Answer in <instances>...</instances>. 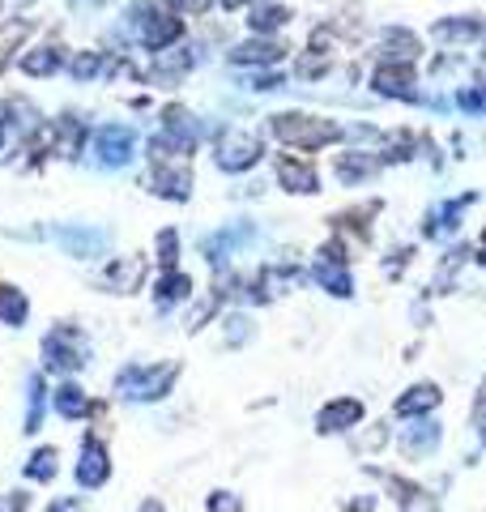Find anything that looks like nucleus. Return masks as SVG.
<instances>
[{
	"label": "nucleus",
	"instance_id": "aec40b11",
	"mask_svg": "<svg viewBox=\"0 0 486 512\" xmlns=\"http://www.w3.org/2000/svg\"><path fill=\"white\" fill-rule=\"evenodd\" d=\"M282 56H286V47L273 39H261V35L231 47V64H278Z\"/></svg>",
	"mask_w": 486,
	"mask_h": 512
},
{
	"label": "nucleus",
	"instance_id": "f704fd0d",
	"mask_svg": "<svg viewBox=\"0 0 486 512\" xmlns=\"http://www.w3.org/2000/svg\"><path fill=\"white\" fill-rule=\"evenodd\" d=\"M222 325H226V346H243L252 338V320L248 316H226Z\"/></svg>",
	"mask_w": 486,
	"mask_h": 512
},
{
	"label": "nucleus",
	"instance_id": "39448f33",
	"mask_svg": "<svg viewBox=\"0 0 486 512\" xmlns=\"http://www.w3.org/2000/svg\"><path fill=\"white\" fill-rule=\"evenodd\" d=\"M261 154H265L261 137L248 133V128H222L218 141H214V163H218V171H226V175L252 171L256 163H261Z\"/></svg>",
	"mask_w": 486,
	"mask_h": 512
},
{
	"label": "nucleus",
	"instance_id": "6e6552de",
	"mask_svg": "<svg viewBox=\"0 0 486 512\" xmlns=\"http://www.w3.org/2000/svg\"><path fill=\"white\" fill-rule=\"evenodd\" d=\"M52 235L64 252L77 256V261H94V256H103L111 248V231L90 227V222H64V227H56Z\"/></svg>",
	"mask_w": 486,
	"mask_h": 512
},
{
	"label": "nucleus",
	"instance_id": "a211bd4d",
	"mask_svg": "<svg viewBox=\"0 0 486 512\" xmlns=\"http://www.w3.org/2000/svg\"><path fill=\"white\" fill-rule=\"evenodd\" d=\"M333 171H337V180L342 184H363V180H371V175L380 171V158H371L367 150H350V154H337Z\"/></svg>",
	"mask_w": 486,
	"mask_h": 512
},
{
	"label": "nucleus",
	"instance_id": "5701e85b",
	"mask_svg": "<svg viewBox=\"0 0 486 512\" xmlns=\"http://www.w3.org/2000/svg\"><path fill=\"white\" fill-rule=\"evenodd\" d=\"M440 448V423H418L401 431V453L405 457H427Z\"/></svg>",
	"mask_w": 486,
	"mask_h": 512
},
{
	"label": "nucleus",
	"instance_id": "c85d7f7f",
	"mask_svg": "<svg viewBox=\"0 0 486 512\" xmlns=\"http://www.w3.org/2000/svg\"><path fill=\"white\" fill-rule=\"evenodd\" d=\"M290 22V9H282V5H256L252 9V18H248V26H252V35H273V30H282Z\"/></svg>",
	"mask_w": 486,
	"mask_h": 512
},
{
	"label": "nucleus",
	"instance_id": "dca6fc26",
	"mask_svg": "<svg viewBox=\"0 0 486 512\" xmlns=\"http://www.w3.org/2000/svg\"><path fill=\"white\" fill-rule=\"evenodd\" d=\"M278 184L286 192H295V197H312V192H320V175L312 163H303V158H278Z\"/></svg>",
	"mask_w": 486,
	"mask_h": 512
},
{
	"label": "nucleus",
	"instance_id": "a19ab883",
	"mask_svg": "<svg viewBox=\"0 0 486 512\" xmlns=\"http://www.w3.org/2000/svg\"><path fill=\"white\" fill-rule=\"evenodd\" d=\"M43 512H86V504H81L77 495H56V500L47 504Z\"/></svg>",
	"mask_w": 486,
	"mask_h": 512
},
{
	"label": "nucleus",
	"instance_id": "473e14b6",
	"mask_svg": "<svg viewBox=\"0 0 486 512\" xmlns=\"http://www.w3.org/2000/svg\"><path fill=\"white\" fill-rule=\"evenodd\" d=\"M154 248H158V265L162 269H175V261H180V231H171V227L158 231V244Z\"/></svg>",
	"mask_w": 486,
	"mask_h": 512
},
{
	"label": "nucleus",
	"instance_id": "0eeeda50",
	"mask_svg": "<svg viewBox=\"0 0 486 512\" xmlns=\"http://www.w3.org/2000/svg\"><path fill=\"white\" fill-rule=\"evenodd\" d=\"M73 478H77V487H81V491H99V487H107V478H111V453H107V444L94 436V431H86V436H81Z\"/></svg>",
	"mask_w": 486,
	"mask_h": 512
},
{
	"label": "nucleus",
	"instance_id": "2eb2a0df",
	"mask_svg": "<svg viewBox=\"0 0 486 512\" xmlns=\"http://www.w3.org/2000/svg\"><path fill=\"white\" fill-rule=\"evenodd\" d=\"M371 86H376V94H384V99H414V69L388 60L371 73Z\"/></svg>",
	"mask_w": 486,
	"mask_h": 512
},
{
	"label": "nucleus",
	"instance_id": "20e7f679",
	"mask_svg": "<svg viewBox=\"0 0 486 512\" xmlns=\"http://www.w3.org/2000/svg\"><path fill=\"white\" fill-rule=\"evenodd\" d=\"M90 363V342L86 333L77 325H52L43 338V367L56 376H69V372H81Z\"/></svg>",
	"mask_w": 486,
	"mask_h": 512
},
{
	"label": "nucleus",
	"instance_id": "7ed1b4c3",
	"mask_svg": "<svg viewBox=\"0 0 486 512\" xmlns=\"http://www.w3.org/2000/svg\"><path fill=\"white\" fill-rule=\"evenodd\" d=\"M269 128L282 146H295V150H324L342 137V124L320 120V116H303V111H282V116L269 120Z\"/></svg>",
	"mask_w": 486,
	"mask_h": 512
},
{
	"label": "nucleus",
	"instance_id": "49530a36",
	"mask_svg": "<svg viewBox=\"0 0 486 512\" xmlns=\"http://www.w3.org/2000/svg\"><path fill=\"white\" fill-rule=\"evenodd\" d=\"M137 512H167V508H162V504H158V500H145V504H141V508H137Z\"/></svg>",
	"mask_w": 486,
	"mask_h": 512
},
{
	"label": "nucleus",
	"instance_id": "393cba45",
	"mask_svg": "<svg viewBox=\"0 0 486 512\" xmlns=\"http://www.w3.org/2000/svg\"><path fill=\"white\" fill-rule=\"evenodd\" d=\"M56 470H60V448H56V444L35 448V453H30V461H26V478H30V483H52Z\"/></svg>",
	"mask_w": 486,
	"mask_h": 512
},
{
	"label": "nucleus",
	"instance_id": "4468645a",
	"mask_svg": "<svg viewBox=\"0 0 486 512\" xmlns=\"http://www.w3.org/2000/svg\"><path fill=\"white\" fill-rule=\"evenodd\" d=\"M64 60H69V52H64L60 43H35L18 56V69L26 77H56L64 69Z\"/></svg>",
	"mask_w": 486,
	"mask_h": 512
},
{
	"label": "nucleus",
	"instance_id": "de8ad7c7",
	"mask_svg": "<svg viewBox=\"0 0 486 512\" xmlns=\"http://www.w3.org/2000/svg\"><path fill=\"white\" fill-rule=\"evenodd\" d=\"M0 146H5V128H0Z\"/></svg>",
	"mask_w": 486,
	"mask_h": 512
},
{
	"label": "nucleus",
	"instance_id": "2f4dec72",
	"mask_svg": "<svg viewBox=\"0 0 486 512\" xmlns=\"http://www.w3.org/2000/svg\"><path fill=\"white\" fill-rule=\"evenodd\" d=\"M69 73L77 77V82H94V77L103 73V52H77L69 60Z\"/></svg>",
	"mask_w": 486,
	"mask_h": 512
},
{
	"label": "nucleus",
	"instance_id": "f257e3e1",
	"mask_svg": "<svg viewBox=\"0 0 486 512\" xmlns=\"http://www.w3.org/2000/svg\"><path fill=\"white\" fill-rule=\"evenodd\" d=\"M124 30H133L137 43L145 52H167L171 43L184 39V18L167 5H158V0H137L133 9L124 13Z\"/></svg>",
	"mask_w": 486,
	"mask_h": 512
},
{
	"label": "nucleus",
	"instance_id": "4c0bfd02",
	"mask_svg": "<svg viewBox=\"0 0 486 512\" xmlns=\"http://www.w3.org/2000/svg\"><path fill=\"white\" fill-rule=\"evenodd\" d=\"M205 512H243V500L235 491H214L205 500Z\"/></svg>",
	"mask_w": 486,
	"mask_h": 512
},
{
	"label": "nucleus",
	"instance_id": "cd10ccee",
	"mask_svg": "<svg viewBox=\"0 0 486 512\" xmlns=\"http://www.w3.org/2000/svg\"><path fill=\"white\" fill-rule=\"evenodd\" d=\"M43 406H47V384L39 372H30V380H26V427L22 431H39Z\"/></svg>",
	"mask_w": 486,
	"mask_h": 512
},
{
	"label": "nucleus",
	"instance_id": "9d476101",
	"mask_svg": "<svg viewBox=\"0 0 486 512\" xmlns=\"http://www.w3.org/2000/svg\"><path fill=\"white\" fill-rule=\"evenodd\" d=\"M363 402L359 397H333L329 406H320L316 414V431L320 436H333V431H350V427H359L363 423Z\"/></svg>",
	"mask_w": 486,
	"mask_h": 512
},
{
	"label": "nucleus",
	"instance_id": "a878e982",
	"mask_svg": "<svg viewBox=\"0 0 486 512\" xmlns=\"http://www.w3.org/2000/svg\"><path fill=\"white\" fill-rule=\"evenodd\" d=\"M192 64H197V56L192 52H175V56H167V52H158V60H154V69H150V77L154 82H162V86H171L175 77H184Z\"/></svg>",
	"mask_w": 486,
	"mask_h": 512
},
{
	"label": "nucleus",
	"instance_id": "c03bdc74",
	"mask_svg": "<svg viewBox=\"0 0 486 512\" xmlns=\"http://www.w3.org/2000/svg\"><path fill=\"white\" fill-rule=\"evenodd\" d=\"M474 419H478V423L486 419V380H482V393H478V402H474Z\"/></svg>",
	"mask_w": 486,
	"mask_h": 512
},
{
	"label": "nucleus",
	"instance_id": "09e8293b",
	"mask_svg": "<svg viewBox=\"0 0 486 512\" xmlns=\"http://www.w3.org/2000/svg\"><path fill=\"white\" fill-rule=\"evenodd\" d=\"M482 248H486V239H482Z\"/></svg>",
	"mask_w": 486,
	"mask_h": 512
},
{
	"label": "nucleus",
	"instance_id": "a18cd8bd",
	"mask_svg": "<svg viewBox=\"0 0 486 512\" xmlns=\"http://www.w3.org/2000/svg\"><path fill=\"white\" fill-rule=\"evenodd\" d=\"M222 9H243V5H256V0H218Z\"/></svg>",
	"mask_w": 486,
	"mask_h": 512
},
{
	"label": "nucleus",
	"instance_id": "7c9ffc66",
	"mask_svg": "<svg viewBox=\"0 0 486 512\" xmlns=\"http://www.w3.org/2000/svg\"><path fill=\"white\" fill-rule=\"evenodd\" d=\"M474 35H482V22H478V18H448V22H435V39H444V43H452V39H474Z\"/></svg>",
	"mask_w": 486,
	"mask_h": 512
},
{
	"label": "nucleus",
	"instance_id": "bb28decb",
	"mask_svg": "<svg viewBox=\"0 0 486 512\" xmlns=\"http://www.w3.org/2000/svg\"><path fill=\"white\" fill-rule=\"evenodd\" d=\"M30 316V299L18 291V286H0V320L13 329H22Z\"/></svg>",
	"mask_w": 486,
	"mask_h": 512
},
{
	"label": "nucleus",
	"instance_id": "58836bf2",
	"mask_svg": "<svg viewBox=\"0 0 486 512\" xmlns=\"http://www.w3.org/2000/svg\"><path fill=\"white\" fill-rule=\"evenodd\" d=\"M30 495L26 491H0V512H26Z\"/></svg>",
	"mask_w": 486,
	"mask_h": 512
},
{
	"label": "nucleus",
	"instance_id": "f3484780",
	"mask_svg": "<svg viewBox=\"0 0 486 512\" xmlns=\"http://www.w3.org/2000/svg\"><path fill=\"white\" fill-rule=\"evenodd\" d=\"M192 295V278L184 274V269H162V278L154 286V303H158V312H171L175 303H184Z\"/></svg>",
	"mask_w": 486,
	"mask_h": 512
},
{
	"label": "nucleus",
	"instance_id": "37998d69",
	"mask_svg": "<svg viewBox=\"0 0 486 512\" xmlns=\"http://www.w3.org/2000/svg\"><path fill=\"white\" fill-rule=\"evenodd\" d=\"M175 9L180 13H209V5H214V0H171Z\"/></svg>",
	"mask_w": 486,
	"mask_h": 512
},
{
	"label": "nucleus",
	"instance_id": "e433bc0d",
	"mask_svg": "<svg viewBox=\"0 0 486 512\" xmlns=\"http://www.w3.org/2000/svg\"><path fill=\"white\" fill-rule=\"evenodd\" d=\"M457 103L469 111V116H486V86H465L457 94Z\"/></svg>",
	"mask_w": 486,
	"mask_h": 512
},
{
	"label": "nucleus",
	"instance_id": "423d86ee",
	"mask_svg": "<svg viewBox=\"0 0 486 512\" xmlns=\"http://www.w3.org/2000/svg\"><path fill=\"white\" fill-rule=\"evenodd\" d=\"M137 154V133L128 124H103L99 133H94V163L103 171H120L133 163Z\"/></svg>",
	"mask_w": 486,
	"mask_h": 512
},
{
	"label": "nucleus",
	"instance_id": "ea45409f",
	"mask_svg": "<svg viewBox=\"0 0 486 512\" xmlns=\"http://www.w3.org/2000/svg\"><path fill=\"white\" fill-rule=\"evenodd\" d=\"M410 146H414L410 137H393V141H388V146H384V163H397V158H410Z\"/></svg>",
	"mask_w": 486,
	"mask_h": 512
},
{
	"label": "nucleus",
	"instance_id": "1a4fd4ad",
	"mask_svg": "<svg viewBox=\"0 0 486 512\" xmlns=\"http://www.w3.org/2000/svg\"><path fill=\"white\" fill-rule=\"evenodd\" d=\"M252 239H256L252 222H235V227H222L218 235H205V239H201V252H205L209 265H226L243 244H252Z\"/></svg>",
	"mask_w": 486,
	"mask_h": 512
},
{
	"label": "nucleus",
	"instance_id": "ddd939ff",
	"mask_svg": "<svg viewBox=\"0 0 486 512\" xmlns=\"http://www.w3.org/2000/svg\"><path fill=\"white\" fill-rule=\"evenodd\" d=\"M47 141H52V150L60 158H81V146H86V120L73 116V111H64V116H56L52 133H47Z\"/></svg>",
	"mask_w": 486,
	"mask_h": 512
},
{
	"label": "nucleus",
	"instance_id": "9b49d317",
	"mask_svg": "<svg viewBox=\"0 0 486 512\" xmlns=\"http://www.w3.org/2000/svg\"><path fill=\"white\" fill-rule=\"evenodd\" d=\"M141 282H145V256H116L103 269V286L111 295H133L141 291Z\"/></svg>",
	"mask_w": 486,
	"mask_h": 512
},
{
	"label": "nucleus",
	"instance_id": "f8f14e48",
	"mask_svg": "<svg viewBox=\"0 0 486 512\" xmlns=\"http://www.w3.org/2000/svg\"><path fill=\"white\" fill-rule=\"evenodd\" d=\"M150 188L167 201H188L192 197V171L184 163H154L150 171Z\"/></svg>",
	"mask_w": 486,
	"mask_h": 512
},
{
	"label": "nucleus",
	"instance_id": "4be33fe9",
	"mask_svg": "<svg viewBox=\"0 0 486 512\" xmlns=\"http://www.w3.org/2000/svg\"><path fill=\"white\" fill-rule=\"evenodd\" d=\"M312 274H316V282H320L329 295H337V299H350V295H354V282H350V274H346V261H329V256H320Z\"/></svg>",
	"mask_w": 486,
	"mask_h": 512
},
{
	"label": "nucleus",
	"instance_id": "79ce46f5",
	"mask_svg": "<svg viewBox=\"0 0 486 512\" xmlns=\"http://www.w3.org/2000/svg\"><path fill=\"white\" fill-rule=\"evenodd\" d=\"M248 90H261V94L265 90H282V77L278 73H256L252 82H248Z\"/></svg>",
	"mask_w": 486,
	"mask_h": 512
},
{
	"label": "nucleus",
	"instance_id": "c756f323",
	"mask_svg": "<svg viewBox=\"0 0 486 512\" xmlns=\"http://www.w3.org/2000/svg\"><path fill=\"white\" fill-rule=\"evenodd\" d=\"M384 56L388 60H405V64H410L414 56H418V39L410 35V30H384Z\"/></svg>",
	"mask_w": 486,
	"mask_h": 512
},
{
	"label": "nucleus",
	"instance_id": "b1692460",
	"mask_svg": "<svg viewBox=\"0 0 486 512\" xmlns=\"http://www.w3.org/2000/svg\"><path fill=\"white\" fill-rule=\"evenodd\" d=\"M478 197H474V192H465V197H457V201H448V205H440V210H431V218H427V235L435 239V235H448V231H457L461 227V210H465V205H474Z\"/></svg>",
	"mask_w": 486,
	"mask_h": 512
},
{
	"label": "nucleus",
	"instance_id": "72a5a7b5",
	"mask_svg": "<svg viewBox=\"0 0 486 512\" xmlns=\"http://www.w3.org/2000/svg\"><path fill=\"white\" fill-rule=\"evenodd\" d=\"M218 303H222V295H218V291H209V295L197 303V308H192V316H188V329H192V333L205 329V325H209V316L218 312Z\"/></svg>",
	"mask_w": 486,
	"mask_h": 512
},
{
	"label": "nucleus",
	"instance_id": "f03ea898",
	"mask_svg": "<svg viewBox=\"0 0 486 512\" xmlns=\"http://www.w3.org/2000/svg\"><path fill=\"white\" fill-rule=\"evenodd\" d=\"M175 376H180V363H124L116 376H111V393L120 397V402H162V397L171 393V384Z\"/></svg>",
	"mask_w": 486,
	"mask_h": 512
},
{
	"label": "nucleus",
	"instance_id": "c9c22d12",
	"mask_svg": "<svg viewBox=\"0 0 486 512\" xmlns=\"http://www.w3.org/2000/svg\"><path fill=\"white\" fill-rule=\"evenodd\" d=\"M30 35V18H18V22H9L5 30H0V52H9V47H13V52H18V47H22V39Z\"/></svg>",
	"mask_w": 486,
	"mask_h": 512
},
{
	"label": "nucleus",
	"instance_id": "6ab92c4d",
	"mask_svg": "<svg viewBox=\"0 0 486 512\" xmlns=\"http://www.w3.org/2000/svg\"><path fill=\"white\" fill-rule=\"evenodd\" d=\"M444 402V393H440V384H414L410 393H401L397 397V419H414V414H427Z\"/></svg>",
	"mask_w": 486,
	"mask_h": 512
},
{
	"label": "nucleus",
	"instance_id": "412c9836",
	"mask_svg": "<svg viewBox=\"0 0 486 512\" xmlns=\"http://www.w3.org/2000/svg\"><path fill=\"white\" fill-rule=\"evenodd\" d=\"M52 406H56V414H60V419L77 423V419H86V414H90V397H86V389H81V384L64 380L60 389L52 393Z\"/></svg>",
	"mask_w": 486,
	"mask_h": 512
}]
</instances>
